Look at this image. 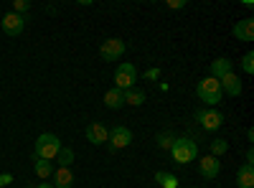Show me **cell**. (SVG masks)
Returning <instances> with one entry per match:
<instances>
[{
	"instance_id": "obj_2",
	"label": "cell",
	"mask_w": 254,
	"mask_h": 188,
	"mask_svg": "<svg viewBox=\"0 0 254 188\" xmlns=\"http://www.w3.org/2000/svg\"><path fill=\"white\" fill-rule=\"evenodd\" d=\"M171 155L176 163H193L198 158V145L190 137H176V142L171 145Z\"/></svg>"
},
{
	"instance_id": "obj_19",
	"label": "cell",
	"mask_w": 254,
	"mask_h": 188,
	"mask_svg": "<svg viewBox=\"0 0 254 188\" xmlns=\"http://www.w3.org/2000/svg\"><path fill=\"white\" fill-rule=\"evenodd\" d=\"M155 181L163 186V188H178V178L173 173H165V171H158L155 173Z\"/></svg>"
},
{
	"instance_id": "obj_21",
	"label": "cell",
	"mask_w": 254,
	"mask_h": 188,
	"mask_svg": "<svg viewBox=\"0 0 254 188\" xmlns=\"http://www.w3.org/2000/svg\"><path fill=\"white\" fill-rule=\"evenodd\" d=\"M173 142H176V135H173V132H168V130H165V132L158 135V148L171 150V145H173Z\"/></svg>"
},
{
	"instance_id": "obj_17",
	"label": "cell",
	"mask_w": 254,
	"mask_h": 188,
	"mask_svg": "<svg viewBox=\"0 0 254 188\" xmlns=\"http://www.w3.org/2000/svg\"><path fill=\"white\" fill-rule=\"evenodd\" d=\"M33 171H36V176L38 178H51V173H54V165H51V160H41V158H33Z\"/></svg>"
},
{
	"instance_id": "obj_5",
	"label": "cell",
	"mask_w": 254,
	"mask_h": 188,
	"mask_svg": "<svg viewBox=\"0 0 254 188\" xmlns=\"http://www.w3.org/2000/svg\"><path fill=\"white\" fill-rule=\"evenodd\" d=\"M0 26H3V33L5 36H20L23 33V28H26V15H18V13H5L3 18H0Z\"/></svg>"
},
{
	"instance_id": "obj_7",
	"label": "cell",
	"mask_w": 254,
	"mask_h": 188,
	"mask_svg": "<svg viewBox=\"0 0 254 188\" xmlns=\"http://www.w3.org/2000/svg\"><path fill=\"white\" fill-rule=\"evenodd\" d=\"M132 142V132L127 130V127H115V130H110V137H107V145H110V150L112 153H117V150H122V148H127V145Z\"/></svg>"
},
{
	"instance_id": "obj_4",
	"label": "cell",
	"mask_w": 254,
	"mask_h": 188,
	"mask_svg": "<svg viewBox=\"0 0 254 188\" xmlns=\"http://www.w3.org/2000/svg\"><path fill=\"white\" fill-rule=\"evenodd\" d=\"M135 81H137V69L130 64V61H125V64L117 66V71H115V87L117 89L127 92V89L135 87Z\"/></svg>"
},
{
	"instance_id": "obj_18",
	"label": "cell",
	"mask_w": 254,
	"mask_h": 188,
	"mask_svg": "<svg viewBox=\"0 0 254 188\" xmlns=\"http://www.w3.org/2000/svg\"><path fill=\"white\" fill-rule=\"evenodd\" d=\"M125 94V104H132V107H140V104L145 102V92L142 89H127V92H122Z\"/></svg>"
},
{
	"instance_id": "obj_16",
	"label": "cell",
	"mask_w": 254,
	"mask_h": 188,
	"mask_svg": "<svg viewBox=\"0 0 254 188\" xmlns=\"http://www.w3.org/2000/svg\"><path fill=\"white\" fill-rule=\"evenodd\" d=\"M226 74H231V61L226 56L211 61V76H214V79H224Z\"/></svg>"
},
{
	"instance_id": "obj_1",
	"label": "cell",
	"mask_w": 254,
	"mask_h": 188,
	"mask_svg": "<svg viewBox=\"0 0 254 188\" xmlns=\"http://www.w3.org/2000/svg\"><path fill=\"white\" fill-rule=\"evenodd\" d=\"M64 148L61 140L51 132H44V135H38L36 140V150H33V158H41V160H56L59 150Z\"/></svg>"
},
{
	"instance_id": "obj_25",
	"label": "cell",
	"mask_w": 254,
	"mask_h": 188,
	"mask_svg": "<svg viewBox=\"0 0 254 188\" xmlns=\"http://www.w3.org/2000/svg\"><path fill=\"white\" fill-rule=\"evenodd\" d=\"M145 76H147V79H158V76H160V69H150Z\"/></svg>"
},
{
	"instance_id": "obj_9",
	"label": "cell",
	"mask_w": 254,
	"mask_h": 188,
	"mask_svg": "<svg viewBox=\"0 0 254 188\" xmlns=\"http://www.w3.org/2000/svg\"><path fill=\"white\" fill-rule=\"evenodd\" d=\"M219 171H221V163H219V158H214V155H206V158H201V160H198V173H201L206 181L216 178V176H219Z\"/></svg>"
},
{
	"instance_id": "obj_15",
	"label": "cell",
	"mask_w": 254,
	"mask_h": 188,
	"mask_svg": "<svg viewBox=\"0 0 254 188\" xmlns=\"http://www.w3.org/2000/svg\"><path fill=\"white\" fill-rule=\"evenodd\" d=\"M237 183H239V188H254V165L252 163H244L239 168Z\"/></svg>"
},
{
	"instance_id": "obj_28",
	"label": "cell",
	"mask_w": 254,
	"mask_h": 188,
	"mask_svg": "<svg viewBox=\"0 0 254 188\" xmlns=\"http://www.w3.org/2000/svg\"><path fill=\"white\" fill-rule=\"evenodd\" d=\"M33 188H54V183H38V186H33Z\"/></svg>"
},
{
	"instance_id": "obj_20",
	"label": "cell",
	"mask_w": 254,
	"mask_h": 188,
	"mask_svg": "<svg viewBox=\"0 0 254 188\" xmlns=\"http://www.w3.org/2000/svg\"><path fill=\"white\" fill-rule=\"evenodd\" d=\"M56 163H59V168H69V165L74 163V150L71 148H61L59 155H56Z\"/></svg>"
},
{
	"instance_id": "obj_6",
	"label": "cell",
	"mask_w": 254,
	"mask_h": 188,
	"mask_svg": "<svg viewBox=\"0 0 254 188\" xmlns=\"http://www.w3.org/2000/svg\"><path fill=\"white\" fill-rule=\"evenodd\" d=\"M122 54H125V41H122V38H107V41H102L99 56H102L104 61H117Z\"/></svg>"
},
{
	"instance_id": "obj_23",
	"label": "cell",
	"mask_w": 254,
	"mask_h": 188,
	"mask_svg": "<svg viewBox=\"0 0 254 188\" xmlns=\"http://www.w3.org/2000/svg\"><path fill=\"white\" fill-rule=\"evenodd\" d=\"M242 69H244L247 74H254V54H252V51L244 54V59H242Z\"/></svg>"
},
{
	"instance_id": "obj_12",
	"label": "cell",
	"mask_w": 254,
	"mask_h": 188,
	"mask_svg": "<svg viewBox=\"0 0 254 188\" xmlns=\"http://www.w3.org/2000/svg\"><path fill=\"white\" fill-rule=\"evenodd\" d=\"M51 178H54V188H71L76 183V176L71 173V168H56Z\"/></svg>"
},
{
	"instance_id": "obj_3",
	"label": "cell",
	"mask_w": 254,
	"mask_h": 188,
	"mask_svg": "<svg viewBox=\"0 0 254 188\" xmlns=\"http://www.w3.org/2000/svg\"><path fill=\"white\" fill-rule=\"evenodd\" d=\"M196 92H198V99H201V102H206L208 107H214V104H219V102L224 99L221 84H219V79H214V76H206V79H201Z\"/></svg>"
},
{
	"instance_id": "obj_8",
	"label": "cell",
	"mask_w": 254,
	"mask_h": 188,
	"mask_svg": "<svg viewBox=\"0 0 254 188\" xmlns=\"http://www.w3.org/2000/svg\"><path fill=\"white\" fill-rule=\"evenodd\" d=\"M196 120L203 125V130H208V132H214V130H219L221 125H224V115L221 112H216V110H198L196 112Z\"/></svg>"
},
{
	"instance_id": "obj_24",
	"label": "cell",
	"mask_w": 254,
	"mask_h": 188,
	"mask_svg": "<svg viewBox=\"0 0 254 188\" xmlns=\"http://www.w3.org/2000/svg\"><path fill=\"white\" fill-rule=\"evenodd\" d=\"M28 8H31V3H28V0H13V13L23 15V13H26Z\"/></svg>"
},
{
	"instance_id": "obj_13",
	"label": "cell",
	"mask_w": 254,
	"mask_h": 188,
	"mask_svg": "<svg viewBox=\"0 0 254 188\" xmlns=\"http://www.w3.org/2000/svg\"><path fill=\"white\" fill-rule=\"evenodd\" d=\"M234 38L239 41H254V18H242L234 26Z\"/></svg>"
},
{
	"instance_id": "obj_27",
	"label": "cell",
	"mask_w": 254,
	"mask_h": 188,
	"mask_svg": "<svg viewBox=\"0 0 254 188\" xmlns=\"http://www.w3.org/2000/svg\"><path fill=\"white\" fill-rule=\"evenodd\" d=\"M186 3H183V0H178V3H168V8H183Z\"/></svg>"
},
{
	"instance_id": "obj_10",
	"label": "cell",
	"mask_w": 254,
	"mask_h": 188,
	"mask_svg": "<svg viewBox=\"0 0 254 188\" xmlns=\"http://www.w3.org/2000/svg\"><path fill=\"white\" fill-rule=\"evenodd\" d=\"M107 137H110V130L104 127L102 122H89L87 125V140L92 145H104V142H107Z\"/></svg>"
},
{
	"instance_id": "obj_11",
	"label": "cell",
	"mask_w": 254,
	"mask_h": 188,
	"mask_svg": "<svg viewBox=\"0 0 254 188\" xmlns=\"http://www.w3.org/2000/svg\"><path fill=\"white\" fill-rule=\"evenodd\" d=\"M219 84H221V92L229 94V97H239L242 94V81H239V76L234 71L226 74L224 79H219Z\"/></svg>"
},
{
	"instance_id": "obj_22",
	"label": "cell",
	"mask_w": 254,
	"mask_h": 188,
	"mask_svg": "<svg viewBox=\"0 0 254 188\" xmlns=\"http://www.w3.org/2000/svg\"><path fill=\"white\" fill-rule=\"evenodd\" d=\"M226 150H229V142L226 140H214V142H211V155H214V158L224 155Z\"/></svg>"
},
{
	"instance_id": "obj_14",
	"label": "cell",
	"mask_w": 254,
	"mask_h": 188,
	"mask_svg": "<svg viewBox=\"0 0 254 188\" xmlns=\"http://www.w3.org/2000/svg\"><path fill=\"white\" fill-rule=\"evenodd\" d=\"M104 104H107L110 110H122V107H125V94H122V89H117V87L107 89V92H104Z\"/></svg>"
},
{
	"instance_id": "obj_26",
	"label": "cell",
	"mask_w": 254,
	"mask_h": 188,
	"mask_svg": "<svg viewBox=\"0 0 254 188\" xmlns=\"http://www.w3.org/2000/svg\"><path fill=\"white\" fill-rule=\"evenodd\" d=\"M10 181H13V178H10L8 173H5V176H0V188H3V186H8Z\"/></svg>"
}]
</instances>
